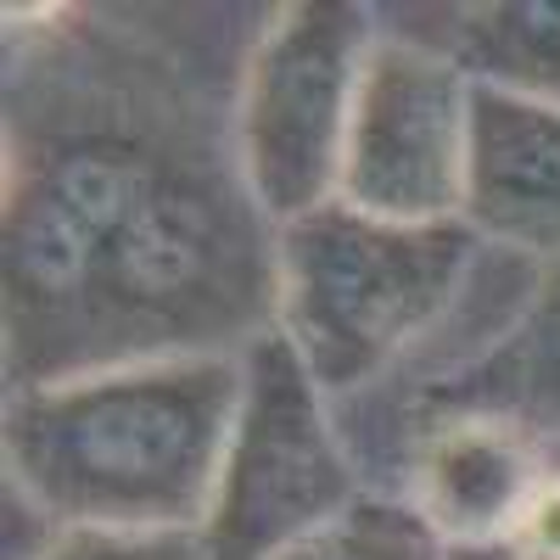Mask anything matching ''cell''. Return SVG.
I'll return each mask as SVG.
<instances>
[{
    "label": "cell",
    "mask_w": 560,
    "mask_h": 560,
    "mask_svg": "<svg viewBox=\"0 0 560 560\" xmlns=\"http://www.w3.org/2000/svg\"><path fill=\"white\" fill-rule=\"evenodd\" d=\"M471 96L477 79L454 57L409 39H376L353 90L337 202L387 224L465 219Z\"/></svg>",
    "instance_id": "8992f818"
},
{
    "label": "cell",
    "mask_w": 560,
    "mask_h": 560,
    "mask_svg": "<svg viewBox=\"0 0 560 560\" xmlns=\"http://www.w3.org/2000/svg\"><path fill=\"white\" fill-rule=\"evenodd\" d=\"M549 465L538 443L488 415H432L415 443L409 504L438 527L443 544H493L522 522Z\"/></svg>",
    "instance_id": "ba28073f"
},
{
    "label": "cell",
    "mask_w": 560,
    "mask_h": 560,
    "mask_svg": "<svg viewBox=\"0 0 560 560\" xmlns=\"http://www.w3.org/2000/svg\"><path fill=\"white\" fill-rule=\"evenodd\" d=\"M443 560H538V555H527L516 538H493V544H448Z\"/></svg>",
    "instance_id": "5bb4252c"
},
{
    "label": "cell",
    "mask_w": 560,
    "mask_h": 560,
    "mask_svg": "<svg viewBox=\"0 0 560 560\" xmlns=\"http://www.w3.org/2000/svg\"><path fill=\"white\" fill-rule=\"evenodd\" d=\"M39 560H208L202 533H57Z\"/></svg>",
    "instance_id": "7c38bea8"
},
{
    "label": "cell",
    "mask_w": 560,
    "mask_h": 560,
    "mask_svg": "<svg viewBox=\"0 0 560 560\" xmlns=\"http://www.w3.org/2000/svg\"><path fill=\"white\" fill-rule=\"evenodd\" d=\"M465 224L477 236L560 264V107L477 84Z\"/></svg>",
    "instance_id": "52a82bcc"
},
{
    "label": "cell",
    "mask_w": 560,
    "mask_h": 560,
    "mask_svg": "<svg viewBox=\"0 0 560 560\" xmlns=\"http://www.w3.org/2000/svg\"><path fill=\"white\" fill-rule=\"evenodd\" d=\"M454 62L477 84L560 107V0L471 7L454 34Z\"/></svg>",
    "instance_id": "30bf717a"
},
{
    "label": "cell",
    "mask_w": 560,
    "mask_h": 560,
    "mask_svg": "<svg viewBox=\"0 0 560 560\" xmlns=\"http://www.w3.org/2000/svg\"><path fill=\"white\" fill-rule=\"evenodd\" d=\"M242 364L247 387L202 527L208 560H275L359 499L353 465L325 420V393L280 325L242 353Z\"/></svg>",
    "instance_id": "5b68a950"
},
{
    "label": "cell",
    "mask_w": 560,
    "mask_h": 560,
    "mask_svg": "<svg viewBox=\"0 0 560 560\" xmlns=\"http://www.w3.org/2000/svg\"><path fill=\"white\" fill-rule=\"evenodd\" d=\"M275 236L174 90L79 57L7 129V382L208 359L275 331Z\"/></svg>",
    "instance_id": "6da1fadb"
},
{
    "label": "cell",
    "mask_w": 560,
    "mask_h": 560,
    "mask_svg": "<svg viewBox=\"0 0 560 560\" xmlns=\"http://www.w3.org/2000/svg\"><path fill=\"white\" fill-rule=\"evenodd\" d=\"M448 544L409 499H353L337 522H325L303 544L275 560H443Z\"/></svg>",
    "instance_id": "8fae6325"
},
{
    "label": "cell",
    "mask_w": 560,
    "mask_h": 560,
    "mask_svg": "<svg viewBox=\"0 0 560 560\" xmlns=\"http://www.w3.org/2000/svg\"><path fill=\"white\" fill-rule=\"evenodd\" d=\"M370 45V18L348 0H298L253 45L236 102V174L275 230L337 202Z\"/></svg>",
    "instance_id": "277c9868"
},
{
    "label": "cell",
    "mask_w": 560,
    "mask_h": 560,
    "mask_svg": "<svg viewBox=\"0 0 560 560\" xmlns=\"http://www.w3.org/2000/svg\"><path fill=\"white\" fill-rule=\"evenodd\" d=\"M477 230L387 224L348 202H325L275 236V325L298 348L319 393H353L454 303Z\"/></svg>",
    "instance_id": "3957f363"
},
{
    "label": "cell",
    "mask_w": 560,
    "mask_h": 560,
    "mask_svg": "<svg viewBox=\"0 0 560 560\" xmlns=\"http://www.w3.org/2000/svg\"><path fill=\"white\" fill-rule=\"evenodd\" d=\"M247 364H113L7 398V465L57 533H202Z\"/></svg>",
    "instance_id": "7a4b0ae2"
},
{
    "label": "cell",
    "mask_w": 560,
    "mask_h": 560,
    "mask_svg": "<svg viewBox=\"0 0 560 560\" xmlns=\"http://www.w3.org/2000/svg\"><path fill=\"white\" fill-rule=\"evenodd\" d=\"M427 415H488L527 432L533 443L560 438V264L544 275L522 319L448 382L427 387Z\"/></svg>",
    "instance_id": "9c48e42d"
},
{
    "label": "cell",
    "mask_w": 560,
    "mask_h": 560,
    "mask_svg": "<svg viewBox=\"0 0 560 560\" xmlns=\"http://www.w3.org/2000/svg\"><path fill=\"white\" fill-rule=\"evenodd\" d=\"M510 538L538 560H560V465L544 471V482L533 488V499L522 510V522L510 527Z\"/></svg>",
    "instance_id": "4fadbf2b"
}]
</instances>
